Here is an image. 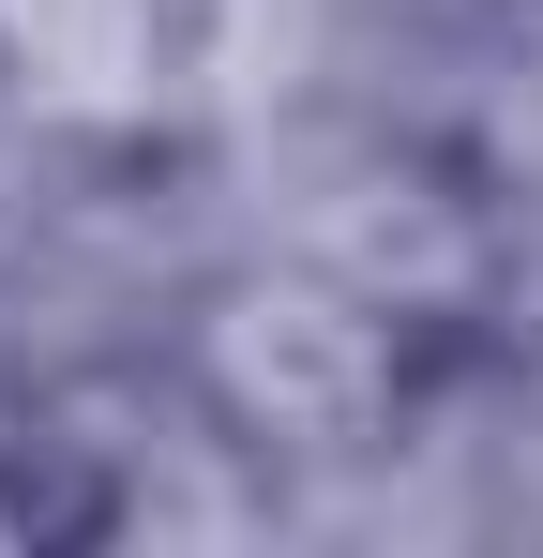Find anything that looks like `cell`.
Returning a JSON list of instances; mask_svg holds the SVG:
<instances>
[{"mask_svg": "<svg viewBox=\"0 0 543 558\" xmlns=\"http://www.w3.org/2000/svg\"><path fill=\"white\" fill-rule=\"evenodd\" d=\"M181 392H196V423L242 438V453H362V438H393L408 348H393V302H377V287L242 272V287L196 302Z\"/></svg>", "mask_w": 543, "mask_h": 558, "instance_id": "obj_1", "label": "cell"}]
</instances>
